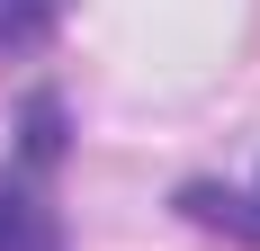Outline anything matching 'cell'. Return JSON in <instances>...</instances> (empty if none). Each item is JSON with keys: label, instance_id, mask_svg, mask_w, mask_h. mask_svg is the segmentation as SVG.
I'll use <instances>...</instances> for the list:
<instances>
[{"label": "cell", "instance_id": "cell-1", "mask_svg": "<svg viewBox=\"0 0 260 251\" xmlns=\"http://www.w3.org/2000/svg\"><path fill=\"white\" fill-rule=\"evenodd\" d=\"M180 215L188 225H215V233H234V242H260V189H180Z\"/></svg>", "mask_w": 260, "mask_h": 251}, {"label": "cell", "instance_id": "cell-2", "mask_svg": "<svg viewBox=\"0 0 260 251\" xmlns=\"http://www.w3.org/2000/svg\"><path fill=\"white\" fill-rule=\"evenodd\" d=\"M0 251H63L45 198H36V189H18V179H0Z\"/></svg>", "mask_w": 260, "mask_h": 251}, {"label": "cell", "instance_id": "cell-3", "mask_svg": "<svg viewBox=\"0 0 260 251\" xmlns=\"http://www.w3.org/2000/svg\"><path fill=\"white\" fill-rule=\"evenodd\" d=\"M54 9H63V0H0V45H9V54L36 45V36L54 27Z\"/></svg>", "mask_w": 260, "mask_h": 251}]
</instances>
